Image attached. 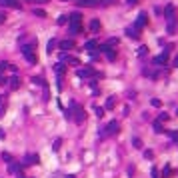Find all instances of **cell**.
Masks as SVG:
<instances>
[{
  "instance_id": "1",
  "label": "cell",
  "mask_w": 178,
  "mask_h": 178,
  "mask_svg": "<svg viewBox=\"0 0 178 178\" xmlns=\"http://www.w3.org/2000/svg\"><path fill=\"white\" fill-rule=\"evenodd\" d=\"M68 30H70V34H78V32L82 30V22H80L78 12H72L68 16Z\"/></svg>"
},
{
  "instance_id": "2",
  "label": "cell",
  "mask_w": 178,
  "mask_h": 178,
  "mask_svg": "<svg viewBox=\"0 0 178 178\" xmlns=\"http://www.w3.org/2000/svg\"><path fill=\"white\" fill-rule=\"evenodd\" d=\"M118 130H120V124H118L116 120L108 122V126L104 128V132L100 134V138H106V136H112V134H118Z\"/></svg>"
},
{
  "instance_id": "3",
  "label": "cell",
  "mask_w": 178,
  "mask_h": 178,
  "mask_svg": "<svg viewBox=\"0 0 178 178\" xmlns=\"http://www.w3.org/2000/svg\"><path fill=\"white\" fill-rule=\"evenodd\" d=\"M22 54H24V58H26L30 64H36V62H38L36 54L32 52V46H22Z\"/></svg>"
},
{
  "instance_id": "4",
  "label": "cell",
  "mask_w": 178,
  "mask_h": 178,
  "mask_svg": "<svg viewBox=\"0 0 178 178\" xmlns=\"http://www.w3.org/2000/svg\"><path fill=\"white\" fill-rule=\"evenodd\" d=\"M72 108H74V112H76V118H74V120H76V122L80 124V122L84 120V116H86V112H84V110L80 108L78 104H74V102H72Z\"/></svg>"
},
{
  "instance_id": "5",
  "label": "cell",
  "mask_w": 178,
  "mask_h": 178,
  "mask_svg": "<svg viewBox=\"0 0 178 178\" xmlns=\"http://www.w3.org/2000/svg\"><path fill=\"white\" fill-rule=\"evenodd\" d=\"M38 162H40L38 154H26V156H24V164H26V166H30V164H38Z\"/></svg>"
},
{
  "instance_id": "6",
  "label": "cell",
  "mask_w": 178,
  "mask_h": 178,
  "mask_svg": "<svg viewBox=\"0 0 178 178\" xmlns=\"http://www.w3.org/2000/svg\"><path fill=\"white\" fill-rule=\"evenodd\" d=\"M146 22H148V16H146V12H140V14H138V18H136V28L146 26Z\"/></svg>"
},
{
  "instance_id": "7",
  "label": "cell",
  "mask_w": 178,
  "mask_h": 178,
  "mask_svg": "<svg viewBox=\"0 0 178 178\" xmlns=\"http://www.w3.org/2000/svg\"><path fill=\"white\" fill-rule=\"evenodd\" d=\"M0 6H8V8H20L18 0H0Z\"/></svg>"
},
{
  "instance_id": "8",
  "label": "cell",
  "mask_w": 178,
  "mask_h": 178,
  "mask_svg": "<svg viewBox=\"0 0 178 178\" xmlns=\"http://www.w3.org/2000/svg\"><path fill=\"white\" fill-rule=\"evenodd\" d=\"M100 50H102V52H104V54L108 56V60H114V58H116V54H114V50L110 48V46H102Z\"/></svg>"
},
{
  "instance_id": "9",
  "label": "cell",
  "mask_w": 178,
  "mask_h": 178,
  "mask_svg": "<svg viewBox=\"0 0 178 178\" xmlns=\"http://www.w3.org/2000/svg\"><path fill=\"white\" fill-rule=\"evenodd\" d=\"M166 60H168V52H162L160 56L154 58V64H166Z\"/></svg>"
},
{
  "instance_id": "10",
  "label": "cell",
  "mask_w": 178,
  "mask_h": 178,
  "mask_svg": "<svg viewBox=\"0 0 178 178\" xmlns=\"http://www.w3.org/2000/svg\"><path fill=\"white\" fill-rule=\"evenodd\" d=\"M126 34H128L130 38H134V40H138L140 38V34H138V28L134 26V28H126Z\"/></svg>"
},
{
  "instance_id": "11",
  "label": "cell",
  "mask_w": 178,
  "mask_h": 178,
  "mask_svg": "<svg viewBox=\"0 0 178 178\" xmlns=\"http://www.w3.org/2000/svg\"><path fill=\"white\" fill-rule=\"evenodd\" d=\"M68 48H74V40H62L60 42V50H68Z\"/></svg>"
},
{
  "instance_id": "12",
  "label": "cell",
  "mask_w": 178,
  "mask_h": 178,
  "mask_svg": "<svg viewBox=\"0 0 178 178\" xmlns=\"http://www.w3.org/2000/svg\"><path fill=\"white\" fill-rule=\"evenodd\" d=\"M8 82H10V88H12V90H16V88L20 86V80H18V76H12V78L8 80Z\"/></svg>"
},
{
  "instance_id": "13",
  "label": "cell",
  "mask_w": 178,
  "mask_h": 178,
  "mask_svg": "<svg viewBox=\"0 0 178 178\" xmlns=\"http://www.w3.org/2000/svg\"><path fill=\"white\" fill-rule=\"evenodd\" d=\"M94 72H92V68H80L78 70V76H92Z\"/></svg>"
},
{
  "instance_id": "14",
  "label": "cell",
  "mask_w": 178,
  "mask_h": 178,
  "mask_svg": "<svg viewBox=\"0 0 178 178\" xmlns=\"http://www.w3.org/2000/svg\"><path fill=\"white\" fill-rule=\"evenodd\" d=\"M88 28H90L92 32H98V28H100V22H98V20H92V22H90V26H88Z\"/></svg>"
},
{
  "instance_id": "15",
  "label": "cell",
  "mask_w": 178,
  "mask_h": 178,
  "mask_svg": "<svg viewBox=\"0 0 178 178\" xmlns=\"http://www.w3.org/2000/svg\"><path fill=\"white\" fill-rule=\"evenodd\" d=\"M154 132H158V134H162V132H164V130H162V122H160V120H156V122H154Z\"/></svg>"
},
{
  "instance_id": "16",
  "label": "cell",
  "mask_w": 178,
  "mask_h": 178,
  "mask_svg": "<svg viewBox=\"0 0 178 178\" xmlns=\"http://www.w3.org/2000/svg\"><path fill=\"white\" fill-rule=\"evenodd\" d=\"M96 46H98V42H96V40H88L86 42V50H94Z\"/></svg>"
},
{
  "instance_id": "17",
  "label": "cell",
  "mask_w": 178,
  "mask_h": 178,
  "mask_svg": "<svg viewBox=\"0 0 178 178\" xmlns=\"http://www.w3.org/2000/svg\"><path fill=\"white\" fill-rule=\"evenodd\" d=\"M80 6H94V4H96V0H80Z\"/></svg>"
},
{
  "instance_id": "18",
  "label": "cell",
  "mask_w": 178,
  "mask_h": 178,
  "mask_svg": "<svg viewBox=\"0 0 178 178\" xmlns=\"http://www.w3.org/2000/svg\"><path fill=\"white\" fill-rule=\"evenodd\" d=\"M4 108H6V100H4V96H0V116L4 114Z\"/></svg>"
},
{
  "instance_id": "19",
  "label": "cell",
  "mask_w": 178,
  "mask_h": 178,
  "mask_svg": "<svg viewBox=\"0 0 178 178\" xmlns=\"http://www.w3.org/2000/svg\"><path fill=\"white\" fill-rule=\"evenodd\" d=\"M132 144H134V148H142V140H140V138H132Z\"/></svg>"
},
{
  "instance_id": "20",
  "label": "cell",
  "mask_w": 178,
  "mask_h": 178,
  "mask_svg": "<svg viewBox=\"0 0 178 178\" xmlns=\"http://www.w3.org/2000/svg\"><path fill=\"white\" fill-rule=\"evenodd\" d=\"M2 160H6L8 164H12V156L8 154V152H4V154H2Z\"/></svg>"
},
{
  "instance_id": "21",
  "label": "cell",
  "mask_w": 178,
  "mask_h": 178,
  "mask_svg": "<svg viewBox=\"0 0 178 178\" xmlns=\"http://www.w3.org/2000/svg\"><path fill=\"white\" fill-rule=\"evenodd\" d=\"M172 14H174V8H172V6H166V16H168V18H172Z\"/></svg>"
},
{
  "instance_id": "22",
  "label": "cell",
  "mask_w": 178,
  "mask_h": 178,
  "mask_svg": "<svg viewBox=\"0 0 178 178\" xmlns=\"http://www.w3.org/2000/svg\"><path fill=\"white\" fill-rule=\"evenodd\" d=\"M106 108H108V110L114 108V98H108V100H106Z\"/></svg>"
},
{
  "instance_id": "23",
  "label": "cell",
  "mask_w": 178,
  "mask_h": 178,
  "mask_svg": "<svg viewBox=\"0 0 178 178\" xmlns=\"http://www.w3.org/2000/svg\"><path fill=\"white\" fill-rule=\"evenodd\" d=\"M158 120H160V122H166V120H168V114H166V112H162V114L158 116Z\"/></svg>"
},
{
  "instance_id": "24",
  "label": "cell",
  "mask_w": 178,
  "mask_h": 178,
  "mask_svg": "<svg viewBox=\"0 0 178 178\" xmlns=\"http://www.w3.org/2000/svg\"><path fill=\"white\" fill-rule=\"evenodd\" d=\"M34 14H36V16H46V12L40 10V8H34Z\"/></svg>"
},
{
  "instance_id": "25",
  "label": "cell",
  "mask_w": 178,
  "mask_h": 178,
  "mask_svg": "<svg viewBox=\"0 0 178 178\" xmlns=\"http://www.w3.org/2000/svg\"><path fill=\"white\" fill-rule=\"evenodd\" d=\"M144 158H154V152H152V150H146V152H144Z\"/></svg>"
},
{
  "instance_id": "26",
  "label": "cell",
  "mask_w": 178,
  "mask_h": 178,
  "mask_svg": "<svg viewBox=\"0 0 178 178\" xmlns=\"http://www.w3.org/2000/svg\"><path fill=\"white\" fill-rule=\"evenodd\" d=\"M60 142H62V140H60V138H56V140H54V146H52V148H54V150H58V148H60Z\"/></svg>"
},
{
  "instance_id": "27",
  "label": "cell",
  "mask_w": 178,
  "mask_h": 178,
  "mask_svg": "<svg viewBox=\"0 0 178 178\" xmlns=\"http://www.w3.org/2000/svg\"><path fill=\"white\" fill-rule=\"evenodd\" d=\"M96 114H98V116H100V118H102V116H104V108H100V106H96Z\"/></svg>"
},
{
  "instance_id": "28",
  "label": "cell",
  "mask_w": 178,
  "mask_h": 178,
  "mask_svg": "<svg viewBox=\"0 0 178 178\" xmlns=\"http://www.w3.org/2000/svg\"><path fill=\"white\" fill-rule=\"evenodd\" d=\"M66 20H68V16H60V18H58V24H66Z\"/></svg>"
},
{
  "instance_id": "29",
  "label": "cell",
  "mask_w": 178,
  "mask_h": 178,
  "mask_svg": "<svg viewBox=\"0 0 178 178\" xmlns=\"http://www.w3.org/2000/svg\"><path fill=\"white\" fill-rule=\"evenodd\" d=\"M114 44H118V40H116V38H110V40H108V46H114Z\"/></svg>"
},
{
  "instance_id": "30",
  "label": "cell",
  "mask_w": 178,
  "mask_h": 178,
  "mask_svg": "<svg viewBox=\"0 0 178 178\" xmlns=\"http://www.w3.org/2000/svg\"><path fill=\"white\" fill-rule=\"evenodd\" d=\"M168 174H170V166H166V168H164V172H162V176H168Z\"/></svg>"
},
{
  "instance_id": "31",
  "label": "cell",
  "mask_w": 178,
  "mask_h": 178,
  "mask_svg": "<svg viewBox=\"0 0 178 178\" xmlns=\"http://www.w3.org/2000/svg\"><path fill=\"white\" fill-rule=\"evenodd\" d=\"M152 178H158V170L156 168H152Z\"/></svg>"
},
{
  "instance_id": "32",
  "label": "cell",
  "mask_w": 178,
  "mask_h": 178,
  "mask_svg": "<svg viewBox=\"0 0 178 178\" xmlns=\"http://www.w3.org/2000/svg\"><path fill=\"white\" fill-rule=\"evenodd\" d=\"M4 20H6V16H4L2 12H0V24H4Z\"/></svg>"
},
{
  "instance_id": "33",
  "label": "cell",
  "mask_w": 178,
  "mask_h": 178,
  "mask_svg": "<svg viewBox=\"0 0 178 178\" xmlns=\"http://www.w3.org/2000/svg\"><path fill=\"white\" fill-rule=\"evenodd\" d=\"M16 178H26V176H24V174H22V172H20V170H18V172H16Z\"/></svg>"
},
{
  "instance_id": "34",
  "label": "cell",
  "mask_w": 178,
  "mask_h": 178,
  "mask_svg": "<svg viewBox=\"0 0 178 178\" xmlns=\"http://www.w3.org/2000/svg\"><path fill=\"white\" fill-rule=\"evenodd\" d=\"M4 136H6V134H4V128H0V140H2Z\"/></svg>"
},
{
  "instance_id": "35",
  "label": "cell",
  "mask_w": 178,
  "mask_h": 178,
  "mask_svg": "<svg viewBox=\"0 0 178 178\" xmlns=\"http://www.w3.org/2000/svg\"><path fill=\"white\" fill-rule=\"evenodd\" d=\"M172 138H174V140L178 142V132H172Z\"/></svg>"
},
{
  "instance_id": "36",
  "label": "cell",
  "mask_w": 178,
  "mask_h": 178,
  "mask_svg": "<svg viewBox=\"0 0 178 178\" xmlns=\"http://www.w3.org/2000/svg\"><path fill=\"white\" fill-rule=\"evenodd\" d=\"M138 2V0H128V4H136Z\"/></svg>"
},
{
  "instance_id": "37",
  "label": "cell",
  "mask_w": 178,
  "mask_h": 178,
  "mask_svg": "<svg viewBox=\"0 0 178 178\" xmlns=\"http://www.w3.org/2000/svg\"><path fill=\"white\" fill-rule=\"evenodd\" d=\"M174 64H176V66H178V56H176V60H174Z\"/></svg>"
},
{
  "instance_id": "38",
  "label": "cell",
  "mask_w": 178,
  "mask_h": 178,
  "mask_svg": "<svg viewBox=\"0 0 178 178\" xmlns=\"http://www.w3.org/2000/svg\"><path fill=\"white\" fill-rule=\"evenodd\" d=\"M66 178H76V176H74V174H70V176H66Z\"/></svg>"
},
{
  "instance_id": "39",
  "label": "cell",
  "mask_w": 178,
  "mask_h": 178,
  "mask_svg": "<svg viewBox=\"0 0 178 178\" xmlns=\"http://www.w3.org/2000/svg\"><path fill=\"white\" fill-rule=\"evenodd\" d=\"M176 114H178V110H176Z\"/></svg>"
}]
</instances>
